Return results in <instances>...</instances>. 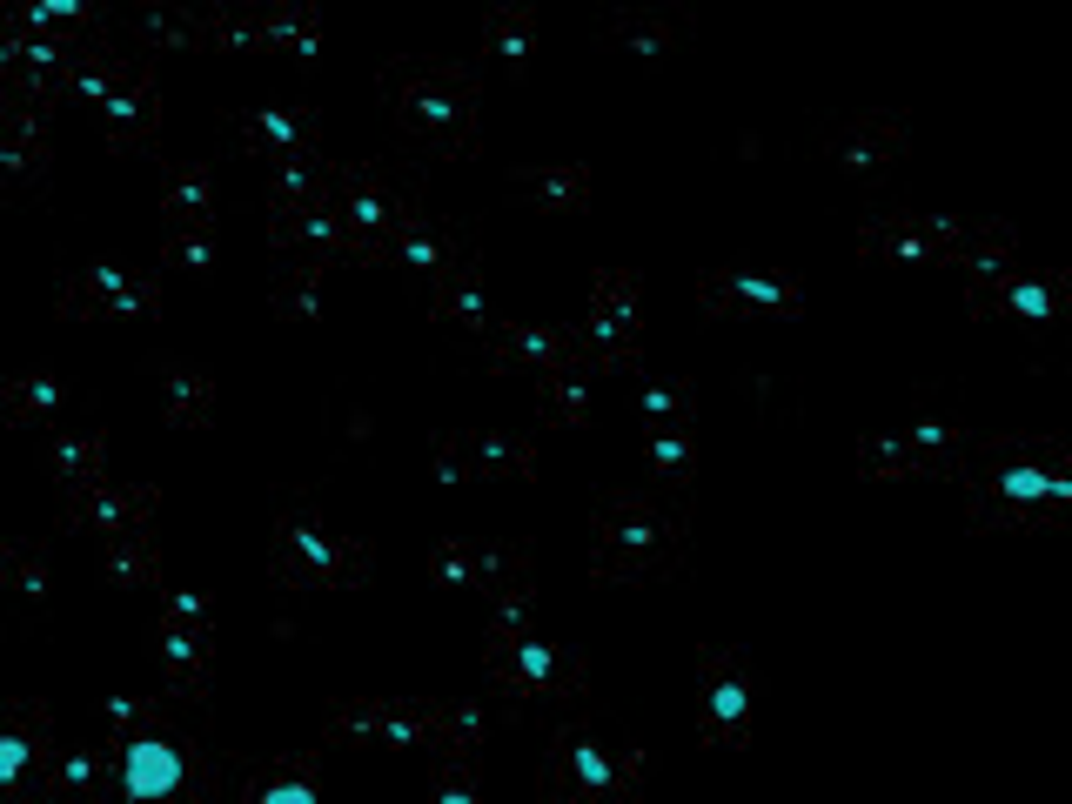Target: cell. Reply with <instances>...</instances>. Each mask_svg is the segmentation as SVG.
<instances>
[{"mask_svg": "<svg viewBox=\"0 0 1072 804\" xmlns=\"http://www.w3.org/2000/svg\"><path fill=\"white\" fill-rule=\"evenodd\" d=\"M181 778H188V764H181V751H175V744H161V737H134L128 751H121V791H128L134 804L175 798Z\"/></svg>", "mask_w": 1072, "mask_h": 804, "instance_id": "obj_1", "label": "cell"}, {"mask_svg": "<svg viewBox=\"0 0 1072 804\" xmlns=\"http://www.w3.org/2000/svg\"><path fill=\"white\" fill-rule=\"evenodd\" d=\"M1005 490H1012V496H1066L1072 483H1052V476H1039V469H1012Z\"/></svg>", "mask_w": 1072, "mask_h": 804, "instance_id": "obj_2", "label": "cell"}, {"mask_svg": "<svg viewBox=\"0 0 1072 804\" xmlns=\"http://www.w3.org/2000/svg\"><path fill=\"white\" fill-rule=\"evenodd\" d=\"M21 764H27V744H21V737H0V784L21 778Z\"/></svg>", "mask_w": 1072, "mask_h": 804, "instance_id": "obj_3", "label": "cell"}, {"mask_svg": "<svg viewBox=\"0 0 1072 804\" xmlns=\"http://www.w3.org/2000/svg\"><path fill=\"white\" fill-rule=\"evenodd\" d=\"M262 804H315V791H309V784H268Z\"/></svg>", "mask_w": 1072, "mask_h": 804, "instance_id": "obj_4", "label": "cell"}, {"mask_svg": "<svg viewBox=\"0 0 1072 804\" xmlns=\"http://www.w3.org/2000/svg\"><path fill=\"white\" fill-rule=\"evenodd\" d=\"M711 711H717V717H737V711H744V691H737V684H724V691L711 697Z\"/></svg>", "mask_w": 1072, "mask_h": 804, "instance_id": "obj_5", "label": "cell"}, {"mask_svg": "<svg viewBox=\"0 0 1072 804\" xmlns=\"http://www.w3.org/2000/svg\"><path fill=\"white\" fill-rule=\"evenodd\" d=\"M577 771H583V778H590V784H603V778H610V764H603L597 751H583V758H577Z\"/></svg>", "mask_w": 1072, "mask_h": 804, "instance_id": "obj_6", "label": "cell"}, {"mask_svg": "<svg viewBox=\"0 0 1072 804\" xmlns=\"http://www.w3.org/2000/svg\"><path fill=\"white\" fill-rule=\"evenodd\" d=\"M1019 309H1026V315H1046V289H1019Z\"/></svg>", "mask_w": 1072, "mask_h": 804, "instance_id": "obj_7", "label": "cell"}, {"mask_svg": "<svg viewBox=\"0 0 1072 804\" xmlns=\"http://www.w3.org/2000/svg\"><path fill=\"white\" fill-rule=\"evenodd\" d=\"M443 804H469V798H443Z\"/></svg>", "mask_w": 1072, "mask_h": 804, "instance_id": "obj_8", "label": "cell"}]
</instances>
